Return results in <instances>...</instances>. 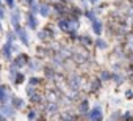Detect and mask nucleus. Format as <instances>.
Listing matches in <instances>:
<instances>
[{
  "mask_svg": "<svg viewBox=\"0 0 133 121\" xmlns=\"http://www.w3.org/2000/svg\"><path fill=\"white\" fill-rule=\"evenodd\" d=\"M5 41L6 43H17V35H16V32L11 28V30H8L6 33H5Z\"/></svg>",
  "mask_w": 133,
  "mask_h": 121,
  "instance_id": "nucleus-29",
  "label": "nucleus"
},
{
  "mask_svg": "<svg viewBox=\"0 0 133 121\" xmlns=\"http://www.w3.org/2000/svg\"><path fill=\"white\" fill-rule=\"evenodd\" d=\"M0 55H2V58L5 60V62L10 65L13 62V58H14V53H13V44L11 43H3V46L0 47Z\"/></svg>",
  "mask_w": 133,
  "mask_h": 121,
  "instance_id": "nucleus-12",
  "label": "nucleus"
},
{
  "mask_svg": "<svg viewBox=\"0 0 133 121\" xmlns=\"http://www.w3.org/2000/svg\"><path fill=\"white\" fill-rule=\"evenodd\" d=\"M42 28H44V32L47 33V36H49V39H50V41L56 39V35H58V28H56L55 22H53V24H52V22H50V24H45Z\"/></svg>",
  "mask_w": 133,
  "mask_h": 121,
  "instance_id": "nucleus-22",
  "label": "nucleus"
},
{
  "mask_svg": "<svg viewBox=\"0 0 133 121\" xmlns=\"http://www.w3.org/2000/svg\"><path fill=\"white\" fill-rule=\"evenodd\" d=\"M3 32V24H2V19H0V33Z\"/></svg>",
  "mask_w": 133,
  "mask_h": 121,
  "instance_id": "nucleus-42",
  "label": "nucleus"
},
{
  "mask_svg": "<svg viewBox=\"0 0 133 121\" xmlns=\"http://www.w3.org/2000/svg\"><path fill=\"white\" fill-rule=\"evenodd\" d=\"M42 68H44L42 60H39V58L33 57V58H30V62H28V65H27V68H25L24 71H25V74H30V76H33V74H38V72H41V71H42Z\"/></svg>",
  "mask_w": 133,
  "mask_h": 121,
  "instance_id": "nucleus-7",
  "label": "nucleus"
},
{
  "mask_svg": "<svg viewBox=\"0 0 133 121\" xmlns=\"http://www.w3.org/2000/svg\"><path fill=\"white\" fill-rule=\"evenodd\" d=\"M92 47L97 49V50L105 52V50L110 49V43H108V39L103 38V36H96V38H94V46H92Z\"/></svg>",
  "mask_w": 133,
  "mask_h": 121,
  "instance_id": "nucleus-19",
  "label": "nucleus"
},
{
  "mask_svg": "<svg viewBox=\"0 0 133 121\" xmlns=\"http://www.w3.org/2000/svg\"><path fill=\"white\" fill-rule=\"evenodd\" d=\"M86 87H88V88H86V93H88V94H97V93L102 91V88H103V82L96 76V77H92V79L88 82Z\"/></svg>",
  "mask_w": 133,
  "mask_h": 121,
  "instance_id": "nucleus-10",
  "label": "nucleus"
},
{
  "mask_svg": "<svg viewBox=\"0 0 133 121\" xmlns=\"http://www.w3.org/2000/svg\"><path fill=\"white\" fill-rule=\"evenodd\" d=\"M28 11L31 13V14H36V16H39V2L36 0L35 3H31L30 7H28Z\"/></svg>",
  "mask_w": 133,
  "mask_h": 121,
  "instance_id": "nucleus-32",
  "label": "nucleus"
},
{
  "mask_svg": "<svg viewBox=\"0 0 133 121\" xmlns=\"http://www.w3.org/2000/svg\"><path fill=\"white\" fill-rule=\"evenodd\" d=\"M55 25H56L58 32L64 33V35H68V33L71 32V28H69V17H68V16H66V17H58V19H55Z\"/></svg>",
  "mask_w": 133,
  "mask_h": 121,
  "instance_id": "nucleus-16",
  "label": "nucleus"
},
{
  "mask_svg": "<svg viewBox=\"0 0 133 121\" xmlns=\"http://www.w3.org/2000/svg\"><path fill=\"white\" fill-rule=\"evenodd\" d=\"M36 39L41 43V44H47L50 39H49V36H47V33L44 32V28H39L38 32H36Z\"/></svg>",
  "mask_w": 133,
  "mask_h": 121,
  "instance_id": "nucleus-27",
  "label": "nucleus"
},
{
  "mask_svg": "<svg viewBox=\"0 0 133 121\" xmlns=\"http://www.w3.org/2000/svg\"><path fill=\"white\" fill-rule=\"evenodd\" d=\"M107 121H122V110H119V108L113 110V112L108 115V119H107Z\"/></svg>",
  "mask_w": 133,
  "mask_h": 121,
  "instance_id": "nucleus-28",
  "label": "nucleus"
},
{
  "mask_svg": "<svg viewBox=\"0 0 133 121\" xmlns=\"http://www.w3.org/2000/svg\"><path fill=\"white\" fill-rule=\"evenodd\" d=\"M19 52H22V50H21V43H19V41H17V43H13V53L17 55Z\"/></svg>",
  "mask_w": 133,
  "mask_h": 121,
  "instance_id": "nucleus-38",
  "label": "nucleus"
},
{
  "mask_svg": "<svg viewBox=\"0 0 133 121\" xmlns=\"http://www.w3.org/2000/svg\"><path fill=\"white\" fill-rule=\"evenodd\" d=\"M89 108H91V102H89V98L88 96H83L77 101V115L82 118V119H86L88 118V113H89Z\"/></svg>",
  "mask_w": 133,
  "mask_h": 121,
  "instance_id": "nucleus-4",
  "label": "nucleus"
},
{
  "mask_svg": "<svg viewBox=\"0 0 133 121\" xmlns=\"http://www.w3.org/2000/svg\"><path fill=\"white\" fill-rule=\"evenodd\" d=\"M10 104H11L17 112H19V110H25V108H27V99H24V98L17 96L16 93H13V94H11Z\"/></svg>",
  "mask_w": 133,
  "mask_h": 121,
  "instance_id": "nucleus-14",
  "label": "nucleus"
},
{
  "mask_svg": "<svg viewBox=\"0 0 133 121\" xmlns=\"http://www.w3.org/2000/svg\"><path fill=\"white\" fill-rule=\"evenodd\" d=\"M27 83H30V85H33V87H36V88H41L44 83H47L45 82V79L42 77V76H38V74H33V76H28L27 77Z\"/></svg>",
  "mask_w": 133,
  "mask_h": 121,
  "instance_id": "nucleus-21",
  "label": "nucleus"
},
{
  "mask_svg": "<svg viewBox=\"0 0 133 121\" xmlns=\"http://www.w3.org/2000/svg\"><path fill=\"white\" fill-rule=\"evenodd\" d=\"M111 82H113L116 87H121L122 83H125V82H127V74H125L124 71H113Z\"/></svg>",
  "mask_w": 133,
  "mask_h": 121,
  "instance_id": "nucleus-20",
  "label": "nucleus"
},
{
  "mask_svg": "<svg viewBox=\"0 0 133 121\" xmlns=\"http://www.w3.org/2000/svg\"><path fill=\"white\" fill-rule=\"evenodd\" d=\"M49 65H50L52 68H55L56 71L63 72V71L68 69V60H64V58L59 57L58 53H53V55H50V58H49Z\"/></svg>",
  "mask_w": 133,
  "mask_h": 121,
  "instance_id": "nucleus-5",
  "label": "nucleus"
},
{
  "mask_svg": "<svg viewBox=\"0 0 133 121\" xmlns=\"http://www.w3.org/2000/svg\"><path fill=\"white\" fill-rule=\"evenodd\" d=\"M38 121H49V118H47V116H45V115L42 113V115L39 116V119H38Z\"/></svg>",
  "mask_w": 133,
  "mask_h": 121,
  "instance_id": "nucleus-41",
  "label": "nucleus"
},
{
  "mask_svg": "<svg viewBox=\"0 0 133 121\" xmlns=\"http://www.w3.org/2000/svg\"><path fill=\"white\" fill-rule=\"evenodd\" d=\"M89 27H91V32L94 36H103V32H105V24L100 17L94 19L92 22H89Z\"/></svg>",
  "mask_w": 133,
  "mask_h": 121,
  "instance_id": "nucleus-13",
  "label": "nucleus"
},
{
  "mask_svg": "<svg viewBox=\"0 0 133 121\" xmlns=\"http://www.w3.org/2000/svg\"><path fill=\"white\" fill-rule=\"evenodd\" d=\"M133 119V112L131 110H124L122 112V121H131Z\"/></svg>",
  "mask_w": 133,
  "mask_h": 121,
  "instance_id": "nucleus-34",
  "label": "nucleus"
},
{
  "mask_svg": "<svg viewBox=\"0 0 133 121\" xmlns=\"http://www.w3.org/2000/svg\"><path fill=\"white\" fill-rule=\"evenodd\" d=\"M66 88L74 94H80V91L85 88V77L78 72H71L66 76Z\"/></svg>",
  "mask_w": 133,
  "mask_h": 121,
  "instance_id": "nucleus-1",
  "label": "nucleus"
},
{
  "mask_svg": "<svg viewBox=\"0 0 133 121\" xmlns=\"http://www.w3.org/2000/svg\"><path fill=\"white\" fill-rule=\"evenodd\" d=\"M11 83H13L16 88H19V87H22L24 83H27V74H25V71H19Z\"/></svg>",
  "mask_w": 133,
  "mask_h": 121,
  "instance_id": "nucleus-24",
  "label": "nucleus"
},
{
  "mask_svg": "<svg viewBox=\"0 0 133 121\" xmlns=\"http://www.w3.org/2000/svg\"><path fill=\"white\" fill-rule=\"evenodd\" d=\"M78 3H80L78 7H80L83 11H86V10H89V8H91V5H89L88 0H78Z\"/></svg>",
  "mask_w": 133,
  "mask_h": 121,
  "instance_id": "nucleus-36",
  "label": "nucleus"
},
{
  "mask_svg": "<svg viewBox=\"0 0 133 121\" xmlns=\"http://www.w3.org/2000/svg\"><path fill=\"white\" fill-rule=\"evenodd\" d=\"M121 102H122V101H121L119 98H113V99H111V104H114V105H117V104H121Z\"/></svg>",
  "mask_w": 133,
  "mask_h": 121,
  "instance_id": "nucleus-40",
  "label": "nucleus"
},
{
  "mask_svg": "<svg viewBox=\"0 0 133 121\" xmlns=\"http://www.w3.org/2000/svg\"><path fill=\"white\" fill-rule=\"evenodd\" d=\"M10 24H11V28H16V27H19V25H22V22H24V14H22V11H21V8H14V10H11L10 11Z\"/></svg>",
  "mask_w": 133,
  "mask_h": 121,
  "instance_id": "nucleus-9",
  "label": "nucleus"
},
{
  "mask_svg": "<svg viewBox=\"0 0 133 121\" xmlns=\"http://www.w3.org/2000/svg\"><path fill=\"white\" fill-rule=\"evenodd\" d=\"M30 58H31V57H30L27 52H19L17 55H14V58H13L11 65H14L17 69L24 71V69L27 68V65H28V62H30Z\"/></svg>",
  "mask_w": 133,
  "mask_h": 121,
  "instance_id": "nucleus-8",
  "label": "nucleus"
},
{
  "mask_svg": "<svg viewBox=\"0 0 133 121\" xmlns=\"http://www.w3.org/2000/svg\"><path fill=\"white\" fill-rule=\"evenodd\" d=\"M24 25L30 30V32H38L39 30V16L31 14L30 11H27L24 14Z\"/></svg>",
  "mask_w": 133,
  "mask_h": 121,
  "instance_id": "nucleus-6",
  "label": "nucleus"
},
{
  "mask_svg": "<svg viewBox=\"0 0 133 121\" xmlns=\"http://www.w3.org/2000/svg\"><path fill=\"white\" fill-rule=\"evenodd\" d=\"M41 115H42L41 110L38 107H35V105H31V107L27 108V121H38Z\"/></svg>",
  "mask_w": 133,
  "mask_h": 121,
  "instance_id": "nucleus-23",
  "label": "nucleus"
},
{
  "mask_svg": "<svg viewBox=\"0 0 133 121\" xmlns=\"http://www.w3.org/2000/svg\"><path fill=\"white\" fill-rule=\"evenodd\" d=\"M36 91H39V88H36V87H33V85H30V83L25 85V96H27V99L31 98Z\"/></svg>",
  "mask_w": 133,
  "mask_h": 121,
  "instance_id": "nucleus-30",
  "label": "nucleus"
},
{
  "mask_svg": "<svg viewBox=\"0 0 133 121\" xmlns=\"http://www.w3.org/2000/svg\"><path fill=\"white\" fill-rule=\"evenodd\" d=\"M14 32H16V35H17V41L21 43V46L22 47H30L31 46V36H30V30L22 24V25H19V27H16V28H13Z\"/></svg>",
  "mask_w": 133,
  "mask_h": 121,
  "instance_id": "nucleus-3",
  "label": "nucleus"
},
{
  "mask_svg": "<svg viewBox=\"0 0 133 121\" xmlns=\"http://www.w3.org/2000/svg\"><path fill=\"white\" fill-rule=\"evenodd\" d=\"M77 43L82 46V47H86V49H91L94 46V38L89 35V33H78V38H77Z\"/></svg>",
  "mask_w": 133,
  "mask_h": 121,
  "instance_id": "nucleus-17",
  "label": "nucleus"
},
{
  "mask_svg": "<svg viewBox=\"0 0 133 121\" xmlns=\"http://www.w3.org/2000/svg\"><path fill=\"white\" fill-rule=\"evenodd\" d=\"M122 46H124V49L127 50V53H133V32H130V33L124 38Z\"/></svg>",
  "mask_w": 133,
  "mask_h": 121,
  "instance_id": "nucleus-25",
  "label": "nucleus"
},
{
  "mask_svg": "<svg viewBox=\"0 0 133 121\" xmlns=\"http://www.w3.org/2000/svg\"><path fill=\"white\" fill-rule=\"evenodd\" d=\"M131 121H133V119H131Z\"/></svg>",
  "mask_w": 133,
  "mask_h": 121,
  "instance_id": "nucleus-43",
  "label": "nucleus"
},
{
  "mask_svg": "<svg viewBox=\"0 0 133 121\" xmlns=\"http://www.w3.org/2000/svg\"><path fill=\"white\" fill-rule=\"evenodd\" d=\"M11 94H13V90H11V87L0 83V104H10Z\"/></svg>",
  "mask_w": 133,
  "mask_h": 121,
  "instance_id": "nucleus-15",
  "label": "nucleus"
},
{
  "mask_svg": "<svg viewBox=\"0 0 133 121\" xmlns=\"http://www.w3.org/2000/svg\"><path fill=\"white\" fill-rule=\"evenodd\" d=\"M3 3L6 5V8H8L10 11L16 8V0H3Z\"/></svg>",
  "mask_w": 133,
  "mask_h": 121,
  "instance_id": "nucleus-37",
  "label": "nucleus"
},
{
  "mask_svg": "<svg viewBox=\"0 0 133 121\" xmlns=\"http://www.w3.org/2000/svg\"><path fill=\"white\" fill-rule=\"evenodd\" d=\"M0 115L5 119H14L17 116V110L11 105V104H0Z\"/></svg>",
  "mask_w": 133,
  "mask_h": 121,
  "instance_id": "nucleus-11",
  "label": "nucleus"
},
{
  "mask_svg": "<svg viewBox=\"0 0 133 121\" xmlns=\"http://www.w3.org/2000/svg\"><path fill=\"white\" fill-rule=\"evenodd\" d=\"M39 17H42V19L52 17V3L50 2H39Z\"/></svg>",
  "mask_w": 133,
  "mask_h": 121,
  "instance_id": "nucleus-18",
  "label": "nucleus"
},
{
  "mask_svg": "<svg viewBox=\"0 0 133 121\" xmlns=\"http://www.w3.org/2000/svg\"><path fill=\"white\" fill-rule=\"evenodd\" d=\"M124 98H125L127 101H133V88H127V90L124 91Z\"/></svg>",
  "mask_w": 133,
  "mask_h": 121,
  "instance_id": "nucleus-35",
  "label": "nucleus"
},
{
  "mask_svg": "<svg viewBox=\"0 0 133 121\" xmlns=\"http://www.w3.org/2000/svg\"><path fill=\"white\" fill-rule=\"evenodd\" d=\"M111 76H113V71H111V69H107V68H103V69H100V71L97 72V77H99L103 83L111 82Z\"/></svg>",
  "mask_w": 133,
  "mask_h": 121,
  "instance_id": "nucleus-26",
  "label": "nucleus"
},
{
  "mask_svg": "<svg viewBox=\"0 0 133 121\" xmlns=\"http://www.w3.org/2000/svg\"><path fill=\"white\" fill-rule=\"evenodd\" d=\"M6 16H8V8H6V5L5 3H0V19H6Z\"/></svg>",
  "mask_w": 133,
  "mask_h": 121,
  "instance_id": "nucleus-33",
  "label": "nucleus"
},
{
  "mask_svg": "<svg viewBox=\"0 0 133 121\" xmlns=\"http://www.w3.org/2000/svg\"><path fill=\"white\" fill-rule=\"evenodd\" d=\"M124 65H125V62H114L111 63V71H124Z\"/></svg>",
  "mask_w": 133,
  "mask_h": 121,
  "instance_id": "nucleus-31",
  "label": "nucleus"
},
{
  "mask_svg": "<svg viewBox=\"0 0 133 121\" xmlns=\"http://www.w3.org/2000/svg\"><path fill=\"white\" fill-rule=\"evenodd\" d=\"M88 2H89V5H91V7H97V5L102 2V0H88Z\"/></svg>",
  "mask_w": 133,
  "mask_h": 121,
  "instance_id": "nucleus-39",
  "label": "nucleus"
},
{
  "mask_svg": "<svg viewBox=\"0 0 133 121\" xmlns=\"http://www.w3.org/2000/svg\"><path fill=\"white\" fill-rule=\"evenodd\" d=\"M86 121H105V112H103V105L100 101L91 105Z\"/></svg>",
  "mask_w": 133,
  "mask_h": 121,
  "instance_id": "nucleus-2",
  "label": "nucleus"
}]
</instances>
